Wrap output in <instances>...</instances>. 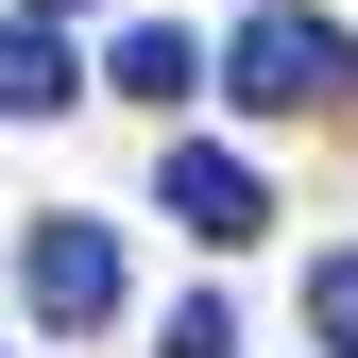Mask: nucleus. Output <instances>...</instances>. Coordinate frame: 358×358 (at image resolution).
I'll list each match as a JSON object with an SVG mask.
<instances>
[{"label":"nucleus","mask_w":358,"mask_h":358,"mask_svg":"<svg viewBox=\"0 0 358 358\" xmlns=\"http://www.w3.org/2000/svg\"><path fill=\"white\" fill-rule=\"evenodd\" d=\"M222 85H239L256 120H307V103H341V85H358V34H341V17H307V0H273V17H239Z\"/></svg>","instance_id":"obj_1"},{"label":"nucleus","mask_w":358,"mask_h":358,"mask_svg":"<svg viewBox=\"0 0 358 358\" xmlns=\"http://www.w3.org/2000/svg\"><path fill=\"white\" fill-rule=\"evenodd\" d=\"M17 290H34V324H103V307H120V239H103V222H34V239H17Z\"/></svg>","instance_id":"obj_2"},{"label":"nucleus","mask_w":358,"mask_h":358,"mask_svg":"<svg viewBox=\"0 0 358 358\" xmlns=\"http://www.w3.org/2000/svg\"><path fill=\"white\" fill-rule=\"evenodd\" d=\"M154 205L188 222V239H256V222H273V188H256V171L222 154V137H171V171H154Z\"/></svg>","instance_id":"obj_3"},{"label":"nucleus","mask_w":358,"mask_h":358,"mask_svg":"<svg viewBox=\"0 0 358 358\" xmlns=\"http://www.w3.org/2000/svg\"><path fill=\"white\" fill-rule=\"evenodd\" d=\"M69 85H85V69H69V34H52V17L0 34V120H69Z\"/></svg>","instance_id":"obj_4"},{"label":"nucleus","mask_w":358,"mask_h":358,"mask_svg":"<svg viewBox=\"0 0 358 358\" xmlns=\"http://www.w3.org/2000/svg\"><path fill=\"white\" fill-rule=\"evenodd\" d=\"M120 103H188V85H205V52H188V34H171V17H137V34H120Z\"/></svg>","instance_id":"obj_5"},{"label":"nucleus","mask_w":358,"mask_h":358,"mask_svg":"<svg viewBox=\"0 0 358 358\" xmlns=\"http://www.w3.org/2000/svg\"><path fill=\"white\" fill-rule=\"evenodd\" d=\"M307 324H324V358H358V239L307 256Z\"/></svg>","instance_id":"obj_6"},{"label":"nucleus","mask_w":358,"mask_h":358,"mask_svg":"<svg viewBox=\"0 0 358 358\" xmlns=\"http://www.w3.org/2000/svg\"><path fill=\"white\" fill-rule=\"evenodd\" d=\"M154 358H239V307H222V290H188V307L154 324Z\"/></svg>","instance_id":"obj_7"},{"label":"nucleus","mask_w":358,"mask_h":358,"mask_svg":"<svg viewBox=\"0 0 358 358\" xmlns=\"http://www.w3.org/2000/svg\"><path fill=\"white\" fill-rule=\"evenodd\" d=\"M34 17H69V0H34Z\"/></svg>","instance_id":"obj_8"}]
</instances>
